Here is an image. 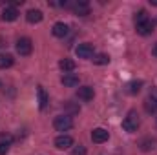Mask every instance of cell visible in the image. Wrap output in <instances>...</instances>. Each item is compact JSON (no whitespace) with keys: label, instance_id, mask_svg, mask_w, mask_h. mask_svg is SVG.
<instances>
[{"label":"cell","instance_id":"1","mask_svg":"<svg viewBox=\"0 0 157 155\" xmlns=\"http://www.w3.org/2000/svg\"><path fill=\"white\" fill-rule=\"evenodd\" d=\"M137 128H139V115L135 110H132V112H128V115L122 120V130L128 133H133V131H137Z\"/></svg>","mask_w":157,"mask_h":155},{"label":"cell","instance_id":"2","mask_svg":"<svg viewBox=\"0 0 157 155\" xmlns=\"http://www.w3.org/2000/svg\"><path fill=\"white\" fill-rule=\"evenodd\" d=\"M31 51H33V42H31V39L22 37V39L17 40V53L18 55L28 57V55H31Z\"/></svg>","mask_w":157,"mask_h":155},{"label":"cell","instance_id":"3","mask_svg":"<svg viewBox=\"0 0 157 155\" xmlns=\"http://www.w3.org/2000/svg\"><path fill=\"white\" fill-rule=\"evenodd\" d=\"M53 126H55L57 131H68V130L73 126V120H71L70 115H59V117H55Z\"/></svg>","mask_w":157,"mask_h":155},{"label":"cell","instance_id":"4","mask_svg":"<svg viewBox=\"0 0 157 155\" xmlns=\"http://www.w3.org/2000/svg\"><path fill=\"white\" fill-rule=\"evenodd\" d=\"M108 137H110V133H108V130H104V128H95V130L91 131V141L97 142V144L106 142Z\"/></svg>","mask_w":157,"mask_h":155},{"label":"cell","instance_id":"5","mask_svg":"<svg viewBox=\"0 0 157 155\" xmlns=\"http://www.w3.org/2000/svg\"><path fill=\"white\" fill-rule=\"evenodd\" d=\"M77 97L80 100H84V102H90V100L95 97V91H93L91 86H82V88L77 89Z\"/></svg>","mask_w":157,"mask_h":155},{"label":"cell","instance_id":"6","mask_svg":"<svg viewBox=\"0 0 157 155\" xmlns=\"http://www.w3.org/2000/svg\"><path fill=\"white\" fill-rule=\"evenodd\" d=\"M75 51H77V55L80 59H91L93 53H95V51H93V46L88 44V42H86V44H78V47Z\"/></svg>","mask_w":157,"mask_h":155},{"label":"cell","instance_id":"7","mask_svg":"<svg viewBox=\"0 0 157 155\" xmlns=\"http://www.w3.org/2000/svg\"><path fill=\"white\" fill-rule=\"evenodd\" d=\"M55 146H57L59 150H68V148L73 146V139H71L70 135H60V137L55 139Z\"/></svg>","mask_w":157,"mask_h":155},{"label":"cell","instance_id":"8","mask_svg":"<svg viewBox=\"0 0 157 155\" xmlns=\"http://www.w3.org/2000/svg\"><path fill=\"white\" fill-rule=\"evenodd\" d=\"M53 35L55 37H59V39H64L68 33H70V26L68 24H64V22H57L55 26H53Z\"/></svg>","mask_w":157,"mask_h":155},{"label":"cell","instance_id":"9","mask_svg":"<svg viewBox=\"0 0 157 155\" xmlns=\"http://www.w3.org/2000/svg\"><path fill=\"white\" fill-rule=\"evenodd\" d=\"M73 11L77 13V15H80V17H86L88 13H90V4L86 2V0H78V2H75L73 6Z\"/></svg>","mask_w":157,"mask_h":155},{"label":"cell","instance_id":"10","mask_svg":"<svg viewBox=\"0 0 157 155\" xmlns=\"http://www.w3.org/2000/svg\"><path fill=\"white\" fill-rule=\"evenodd\" d=\"M135 29H137L139 35L146 37V35H150V33L154 31V22H152V20H146V22H143V24H137Z\"/></svg>","mask_w":157,"mask_h":155},{"label":"cell","instance_id":"11","mask_svg":"<svg viewBox=\"0 0 157 155\" xmlns=\"http://www.w3.org/2000/svg\"><path fill=\"white\" fill-rule=\"evenodd\" d=\"M26 18H28L29 24H39V22H42L44 15H42L40 9H29V11L26 13Z\"/></svg>","mask_w":157,"mask_h":155},{"label":"cell","instance_id":"12","mask_svg":"<svg viewBox=\"0 0 157 155\" xmlns=\"http://www.w3.org/2000/svg\"><path fill=\"white\" fill-rule=\"evenodd\" d=\"M18 18V11L15 9V7H6L4 11H2V20L4 22H13V20H17Z\"/></svg>","mask_w":157,"mask_h":155},{"label":"cell","instance_id":"13","mask_svg":"<svg viewBox=\"0 0 157 155\" xmlns=\"http://www.w3.org/2000/svg\"><path fill=\"white\" fill-rule=\"evenodd\" d=\"M60 82L64 86H68V88H75V86H78V77L75 73H64V77L60 78Z\"/></svg>","mask_w":157,"mask_h":155},{"label":"cell","instance_id":"14","mask_svg":"<svg viewBox=\"0 0 157 155\" xmlns=\"http://www.w3.org/2000/svg\"><path fill=\"white\" fill-rule=\"evenodd\" d=\"M141 88H143V80H132V82H128L126 91H128L130 95H137V93L141 91Z\"/></svg>","mask_w":157,"mask_h":155},{"label":"cell","instance_id":"15","mask_svg":"<svg viewBox=\"0 0 157 155\" xmlns=\"http://www.w3.org/2000/svg\"><path fill=\"white\" fill-rule=\"evenodd\" d=\"M15 62L13 55H7V53H0V70H6V68H11Z\"/></svg>","mask_w":157,"mask_h":155},{"label":"cell","instance_id":"16","mask_svg":"<svg viewBox=\"0 0 157 155\" xmlns=\"http://www.w3.org/2000/svg\"><path fill=\"white\" fill-rule=\"evenodd\" d=\"M37 95H39V106H40V110H44V108L48 106V93H46V89H44L42 86H39V88H37Z\"/></svg>","mask_w":157,"mask_h":155},{"label":"cell","instance_id":"17","mask_svg":"<svg viewBox=\"0 0 157 155\" xmlns=\"http://www.w3.org/2000/svg\"><path fill=\"white\" fill-rule=\"evenodd\" d=\"M59 68H60L64 73H70V71H73V70H75V62H73V60H70V59H62V60L59 62Z\"/></svg>","mask_w":157,"mask_h":155},{"label":"cell","instance_id":"18","mask_svg":"<svg viewBox=\"0 0 157 155\" xmlns=\"http://www.w3.org/2000/svg\"><path fill=\"white\" fill-rule=\"evenodd\" d=\"M108 62H110V57H108L106 53L93 55V64H97V66H104V64H108Z\"/></svg>","mask_w":157,"mask_h":155},{"label":"cell","instance_id":"19","mask_svg":"<svg viewBox=\"0 0 157 155\" xmlns=\"http://www.w3.org/2000/svg\"><path fill=\"white\" fill-rule=\"evenodd\" d=\"M146 20H150V18H148V11H146V9H139V11L135 13V26H137V24H143V22H146Z\"/></svg>","mask_w":157,"mask_h":155},{"label":"cell","instance_id":"20","mask_svg":"<svg viewBox=\"0 0 157 155\" xmlns=\"http://www.w3.org/2000/svg\"><path fill=\"white\" fill-rule=\"evenodd\" d=\"M144 108H146V112H150V113H154L157 112V102L150 97V99H146V102H144Z\"/></svg>","mask_w":157,"mask_h":155},{"label":"cell","instance_id":"21","mask_svg":"<svg viewBox=\"0 0 157 155\" xmlns=\"http://www.w3.org/2000/svg\"><path fill=\"white\" fill-rule=\"evenodd\" d=\"M73 155H86V148H84V146H80V144L75 146V148H73Z\"/></svg>","mask_w":157,"mask_h":155},{"label":"cell","instance_id":"22","mask_svg":"<svg viewBox=\"0 0 157 155\" xmlns=\"http://www.w3.org/2000/svg\"><path fill=\"white\" fill-rule=\"evenodd\" d=\"M9 152V142H0V155H6Z\"/></svg>","mask_w":157,"mask_h":155},{"label":"cell","instance_id":"23","mask_svg":"<svg viewBox=\"0 0 157 155\" xmlns=\"http://www.w3.org/2000/svg\"><path fill=\"white\" fill-rule=\"evenodd\" d=\"M150 97H152V99H154V100L157 102V89H152V93H150Z\"/></svg>","mask_w":157,"mask_h":155},{"label":"cell","instance_id":"24","mask_svg":"<svg viewBox=\"0 0 157 155\" xmlns=\"http://www.w3.org/2000/svg\"><path fill=\"white\" fill-rule=\"evenodd\" d=\"M4 46H6V40L2 39V37H0V47H4Z\"/></svg>","mask_w":157,"mask_h":155},{"label":"cell","instance_id":"25","mask_svg":"<svg viewBox=\"0 0 157 155\" xmlns=\"http://www.w3.org/2000/svg\"><path fill=\"white\" fill-rule=\"evenodd\" d=\"M152 53H154V55H155V57H157V44H155V46H154V49H152Z\"/></svg>","mask_w":157,"mask_h":155},{"label":"cell","instance_id":"26","mask_svg":"<svg viewBox=\"0 0 157 155\" xmlns=\"http://www.w3.org/2000/svg\"><path fill=\"white\" fill-rule=\"evenodd\" d=\"M152 2V6H157V0H150Z\"/></svg>","mask_w":157,"mask_h":155}]
</instances>
